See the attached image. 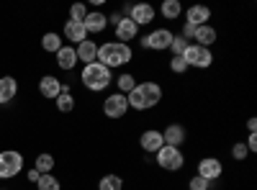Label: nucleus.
<instances>
[{"instance_id": "nucleus-1", "label": "nucleus", "mask_w": 257, "mask_h": 190, "mask_svg": "<svg viewBox=\"0 0 257 190\" xmlns=\"http://www.w3.org/2000/svg\"><path fill=\"white\" fill-rule=\"evenodd\" d=\"M162 98H165V90H162L160 82H155V80L137 82V88L126 95V100H128V111H139V113L157 108V105L162 103Z\"/></svg>"}, {"instance_id": "nucleus-2", "label": "nucleus", "mask_w": 257, "mask_h": 190, "mask_svg": "<svg viewBox=\"0 0 257 190\" xmlns=\"http://www.w3.org/2000/svg\"><path fill=\"white\" fill-rule=\"evenodd\" d=\"M134 59V49L132 44H121V41H105V44L98 47V59L103 67H108L111 72L113 70H121V67H128Z\"/></svg>"}, {"instance_id": "nucleus-3", "label": "nucleus", "mask_w": 257, "mask_h": 190, "mask_svg": "<svg viewBox=\"0 0 257 190\" xmlns=\"http://www.w3.org/2000/svg\"><path fill=\"white\" fill-rule=\"evenodd\" d=\"M80 82L85 85V90L103 93V90H108L113 85V72L108 67H103L100 62H90V65H82Z\"/></svg>"}, {"instance_id": "nucleus-4", "label": "nucleus", "mask_w": 257, "mask_h": 190, "mask_svg": "<svg viewBox=\"0 0 257 190\" xmlns=\"http://www.w3.org/2000/svg\"><path fill=\"white\" fill-rule=\"evenodd\" d=\"M155 162L165 172H180L185 167V154H183V149H178V146H167L165 144L162 149L155 154Z\"/></svg>"}, {"instance_id": "nucleus-5", "label": "nucleus", "mask_w": 257, "mask_h": 190, "mask_svg": "<svg viewBox=\"0 0 257 190\" xmlns=\"http://www.w3.org/2000/svg\"><path fill=\"white\" fill-rule=\"evenodd\" d=\"M173 31L170 29H155V31H149V34H144L142 39H139V44H142V49H149V52H167L170 49V44H173Z\"/></svg>"}, {"instance_id": "nucleus-6", "label": "nucleus", "mask_w": 257, "mask_h": 190, "mask_svg": "<svg viewBox=\"0 0 257 190\" xmlns=\"http://www.w3.org/2000/svg\"><path fill=\"white\" fill-rule=\"evenodd\" d=\"M183 59H185L188 70H208L213 65V52L198 44H188V49L183 52Z\"/></svg>"}, {"instance_id": "nucleus-7", "label": "nucleus", "mask_w": 257, "mask_h": 190, "mask_svg": "<svg viewBox=\"0 0 257 190\" xmlns=\"http://www.w3.org/2000/svg\"><path fill=\"white\" fill-rule=\"evenodd\" d=\"M24 170V154L16 149H3L0 152V180H11Z\"/></svg>"}, {"instance_id": "nucleus-8", "label": "nucleus", "mask_w": 257, "mask_h": 190, "mask_svg": "<svg viewBox=\"0 0 257 190\" xmlns=\"http://www.w3.org/2000/svg\"><path fill=\"white\" fill-rule=\"evenodd\" d=\"M103 113H105V118H111V121L126 118V113H128V100H126V95L111 93L108 98L103 100Z\"/></svg>"}, {"instance_id": "nucleus-9", "label": "nucleus", "mask_w": 257, "mask_h": 190, "mask_svg": "<svg viewBox=\"0 0 257 190\" xmlns=\"http://www.w3.org/2000/svg\"><path fill=\"white\" fill-rule=\"evenodd\" d=\"M196 175L213 182V180H219L224 175V164H221L219 157H201L198 164H196Z\"/></svg>"}, {"instance_id": "nucleus-10", "label": "nucleus", "mask_w": 257, "mask_h": 190, "mask_svg": "<svg viewBox=\"0 0 257 190\" xmlns=\"http://www.w3.org/2000/svg\"><path fill=\"white\" fill-rule=\"evenodd\" d=\"M155 16H157V8L152 3H134V6H128V13H126V18H132L139 29L152 24Z\"/></svg>"}, {"instance_id": "nucleus-11", "label": "nucleus", "mask_w": 257, "mask_h": 190, "mask_svg": "<svg viewBox=\"0 0 257 190\" xmlns=\"http://www.w3.org/2000/svg\"><path fill=\"white\" fill-rule=\"evenodd\" d=\"M139 146H142V152H147V154H157L162 146H165L162 131L160 129H144L139 134Z\"/></svg>"}, {"instance_id": "nucleus-12", "label": "nucleus", "mask_w": 257, "mask_h": 190, "mask_svg": "<svg viewBox=\"0 0 257 190\" xmlns=\"http://www.w3.org/2000/svg\"><path fill=\"white\" fill-rule=\"evenodd\" d=\"M162 139H165L167 146H178V149H183V144L188 139V131H185L183 123H167L162 129Z\"/></svg>"}, {"instance_id": "nucleus-13", "label": "nucleus", "mask_w": 257, "mask_h": 190, "mask_svg": "<svg viewBox=\"0 0 257 190\" xmlns=\"http://www.w3.org/2000/svg\"><path fill=\"white\" fill-rule=\"evenodd\" d=\"M183 24H190V26H206L208 21H211V8L208 6H190L183 11Z\"/></svg>"}, {"instance_id": "nucleus-14", "label": "nucleus", "mask_w": 257, "mask_h": 190, "mask_svg": "<svg viewBox=\"0 0 257 190\" xmlns=\"http://www.w3.org/2000/svg\"><path fill=\"white\" fill-rule=\"evenodd\" d=\"M113 34H116V41H121V44H128V41H134L139 36V26L134 24L132 18H121L118 24L113 26Z\"/></svg>"}, {"instance_id": "nucleus-15", "label": "nucleus", "mask_w": 257, "mask_h": 190, "mask_svg": "<svg viewBox=\"0 0 257 190\" xmlns=\"http://www.w3.org/2000/svg\"><path fill=\"white\" fill-rule=\"evenodd\" d=\"M39 93H41V98H47V100H57L62 95V80L54 77V75H44L39 80Z\"/></svg>"}, {"instance_id": "nucleus-16", "label": "nucleus", "mask_w": 257, "mask_h": 190, "mask_svg": "<svg viewBox=\"0 0 257 190\" xmlns=\"http://www.w3.org/2000/svg\"><path fill=\"white\" fill-rule=\"evenodd\" d=\"M82 26H85V31H88V36L90 34H103L105 29H108V16L100 13V11H88Z\"/></svg>"}, {"instance_id": "nucleus-17", "label": "nucleus", "mask_w": 257, "mask_h": 190, "mask_svg": "<svg viewBox=\"0 0 257 190\" xmlns=\"http://www.w3.org/2000/svg\"><path fill=\"white\" fill-rule=\"evenodd\" d=\"M216 39H219V31L213 29L211 24H206V26H198V29H196V34H193V41H190V44H198V47L211 49L213 44H216Z\"/></svg>"}, {"instance_id": "nucleus-18", "label": "nucleus", "mask_w": 257, "mask_h": 190, "mask_svg": "<svg viewBox=\"0 0 257 190\" xmlns=\"http://www.w3.org/2000/svg\"><path fill=\"white\" fill-rule=\"evenodd\" d=\"M62 36L67 39V41H72V44L77 47V44H82V41L88 39V31H85V26H82V24H77V21H64Z\"/></svg>"}, {"instance_id": "nucleus-19", "label": "nucleus", "mask_w": 257, "mask_h": 190, "mask_svg": "<svg viewBox=\"0 0 257 190\" xmlns=\"http://www.w3.org/2000/svg\"><path fill=\"white\" fill-rule=\"evenodd\" d=\"M75 52H77V62H82V65H90V62L98 59V41L85 39L82 44L75 47Z\"/></svg>"}, {"instance_id": "nucleus-20", "label": "nucleus", "mask_w": 257, "mask_h": 190, "mask_svg": "<svg viewBox=\"0 0 257 190\" xmlns=\"http://www.w3.org/2000/svg\"><path fill=\"white\" fill-rule=\"evenodd\" d=\"M57 67L64 70V72H70V70L77 67V52H75L72 44H70V47H62V49L57 52Z\"/></svg>"}, {"instance_id": "nucleus-21", "label": "nucleus", "mask_w": 257, "mask_h": 190, "mask_svg": "<svg viewBox=\"0 0 257 190\" xmlns=\"http://www.w3.org/2000/svg\"><path fill=\"white\" fill-rule=\"evenodd\" d=\"M16 95H18V80L11 77V75L0 77V105H3V103H11Z\"/></svg>"}, {"instance_id": "nucleus-22", "label": "nucleus", "mask_w": 257, "mask_h": 190, "mask_svg": "<svg viewBox=\"0 0 257 190\" xmlns=\"http://www.w3.org/2000/svg\"><path fill=\"white\" fill-rule=\"evenodd\" d=\"M183 3L180 0H162L160 3V16L165 18V21H178L180 16H183Z\"/></svg>"}, {"instance_id": "nucleus-23", "label": "nucleus", "mask_w": 257, "mask_h": 190, "mask_svg": "<svg viewBox=\"0 0 257 190\" xmlns=\"http://www.w3.org/2000/svg\"><path fill=\"white\" fill-rule=\"evenodd\" d=\"M113 82H116V88H118L116 93L128 95V93H132V90L137 88V82H139V80H137V75H134V72H118V77H116Z\"/></svg>"}, {"instance_id": "nucleus-24", "label": "nucleus", "mask_w": 257, "mask_h": 190, "mask_svg": "<svg viewBox=\"0 0 257 190\" xmlns=\"http://www.w3.org/2000/svg\"><path fill=\"white\" fill-rule=\"evenodd\" d=\"M62 47H64V44H62V36H59L57 31H47L44 36H41V49H44V52L57 54Z\"/></svg>"}, {"instance_id": "nucleus-25", "label": "nucleus", "mask_w": 257, "mask_h": 190, "mask_svg": "<svg viewBox=\"0 0 257 190\" xmlns=\"http://www.w3.org/2000/svg\"><path fill=\"white\" fill-rule=\"evenodd\" d=\"M54 164H57V162H54V157L44 152V154H39V157H36V162H34V170H36L39 175H52Z\"/></svg>"}, {"instance_id": "nucleus-26", "label": "nucleus", "mask_w": 257, "mask_h": 190, "mask_svg": "<svg viewBox=\"0 0 257 190\" xmlns=\"http://www.w3.org/2000/svg\"><path fill=\"white\" fill-rule=\"evenodd\" d=\"M98 190H123V177L111 172V175H103L98 180Z\"/></svg>"}, {"instance_id": "nucleus-27", "label": "nucleus", "mask_w": 257, "mask_h": 190, "mask_svg": "<svg viewBox=\"0 0 257 190\" xmlns=\"http://www.w3.org/2000/svg\"><path fill=\"white\" fill-rule=\"evenodd\" d=\"M75 105H77V100H75L72 93H62V95L57 98V111H59V113H72Z\"/></svg>"}, {"instance_id": "nucleus-28", "label": "nucleus", "mask_w": 257, "mask_h": 190, "mask_svg": "<svg viewBox=\"0 0 257 190\" xmlns=\"http://www.w3.org/2000/svg\"><path fill=\"white\" fill-rule=\"evenodd\" d=\"M36 190H62V185H59V180L54 175H39Z\"/></svg>"}, {"instance_id": "nucleus-29", "label": "nucleus", "mask_w": 257, "mask_h": 190, "mask_svg": "<svg viewBox=\"0 0 257 190\" xmlns=\"http://www.w3.org/2000/svg\"><path fill=\"white\" fill-rule=\"evenodd\" d=\"M188 44H190V41H185L180 34H175V36H173V44H170L167 52H173V57H183V52L188 49Z\"/></svg>"}, {"instance_id": "nucleus-30", "label": "nucleus", "mask_w": 257, "mask_h": 190, "mask_svg": "<svg viewBox=\"0 0 257 190\" xmlns=\"http://www.w3.org/2000/svg\"><path fill=\"white\" fill-rule=\"evenodd\" d=\"M85 16H88V6H85V3H72V6H70V21H77V24H82Z\"/></svg>"}, {"instance_id": "nucleus-31", "label": "nucleus", "mask_w": 257, "mask_h": 190, "mask_svg": "<svg viewBox=\"0 0 257 190\" xmlns=\"http://www.w3.org/2000/svg\"><path fill=\"white\" fill-rule=\"evenodd\" d=\"M247 146H244V141H237V144H231V159L234 162H244L247 159Z\"/></svg>"}, {"instance_id": "nucleus-32", "label": "nucleus", "mask_w": 257, "mask_h": 190, "mask_svg": "<svg viewBox=\"0 0 257 190\" xmlns=\"http://www.w3.org/2000/svg\"><path fill=\"white\" fill-rule=\"evenodd\" d=\"M170 72H175V75H185V72H188L185 59H183V57H173V59H170Z\"/></svg>"}, {"instance_id": "nucleus-33", "label": "nucleus", "mask_w": 257, "mask_h": 190, "mask_svg": "<svg viewBox=\"0 0 257 190\" xmlns=\"http://www.w3.org/2000/svg\"><path fill=\"white\" fill-rule=\"evenodd\" d=\"M188 190H211V182L203 180V177H198V175H193L188 180Z\"/></svg>"}, {"instance_id": "nucleus-34", "label": "nucleus", "mask_w": 257, "mask_h": 190, "mask_svg": "<svg viewBox=\"0 0 257 190\" xmlns=\"http://www.w3.org/2000/svg\"><path fill=\"white\" fill-rule=\"evenodd\" d=\"M193 34H196V26H190V24H183V26H180V36H183L185 41H193Z\"/></svg>"}, {"instance_id": "nucleus-35", "label": "nucleus", "mask_w": 257, "mask_h": 190, "mask_svg": "<svg viewBox=\"0 0 257 190\" xmlns=\"http://www.w3.org/2000/svg\"><path fill=\"white\" fill-rule=\"evenodd\" d=\"M244 146H247V152H257V134H249Z\"/></svg>"}, {"instance_id": "nucleus-36", "label": "nucleus", "mask_w": 257, "mask_h": 190, "mask_svg": "<svg viewBox=\"0 0 257 190\" xmlns=\"http://www.w3.org/2000/svg\"><path fill=\"white\" fill-rule=\"evenodd\" d=\"M247 131H249V134H257V118H254V116L247 118Z\"/></svg>"}, {"instance_id": "nucleus-37", "label": "nucleus", "mask_w": 257, "mask_h": 190, "mask_svg": "<svg viewBox=\"0 0 257 190\" xmlns=\"http://www.w3.org/2000/svg\"><path fill=\"white\" fill-rule=\"evenodd\" d=\"M29 180H31V182H36V180H39V172L34 170V167H31V170H29Z\"/></svg>"}, {"instance_id": "nucleus-38", "label": "nucleus", "mask_w": 257, "mask_h": 190, "mask_svg": "<svg viewBox=\"0 0 257 190\" xmlns=\"http://www.w3.org/2000/svg\"><path fill=\"white\" fill-rule=\"evenodd\" d=\"M0 190H6V187H0Z\"/></svg>"}]
</instances>
